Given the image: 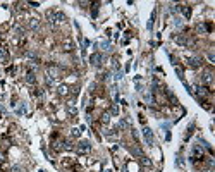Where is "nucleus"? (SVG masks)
<instances>
[{
  "mask_svg": "<svg viewBox=\"0 0 215 172\" xmlns=\"http://www.w3.org/2000/svg\"><path fill=\"white\" fill-rule=\"evenodd\" d=\"M47 19L50 24H62L65 21V14L60 10H48L47 12Z\"/></svg>",
  "mask_w": 215,
  "mask_h": 172,
  "instance_id": "f257e3e1",
  "label": "nucleus"
},
{
  "mask_svg": "<svg viewBox=\"0 0 215 172\" xmlns=\"http://www.w3.org/2000/svg\"><path fill=\"white\" fill-rule=\"evenodd\" d=\"M47 76H50V78H53V79H59V78H60V69H59L57 65H48V67H47Z\"/></svg>",
  "mask_w": 215,
  "mask_h": 172,
  "instance_id": "f03ea898",
  "label": "nucleus"
},
{
  "mask_svg": "<svg viewBox=\"0 0 215 172\" xmlns=\"http://www.w3.org/2000/svg\"><path fill=\"white\" fill-rule=\"evenodd\" d=\"M188 65L193 67V69H200V67L203 65V60H202L200 57H189V59H188Z\"/></svg>",
  "mask_w": 215,
  "mask_h": 172,
  "instance_id": "7ed1b4c3",
  "label": "nucleus"
},
{
  "mask_svg": "<svg viewBox=\"0 0 215 172\" xmlns=\"http://www.w3.org/2000/svg\"><path fill=\"white\" fill-rule=\"evenodd\" d=\"M76 150H78V153H88L90 150H91V145L88 143V141H79L78 143V146H76Z\"/></svg>",
  "mask_w": 215,
  "mask_h": 172,
  "instance_id": "20e7f679",
  "label": "nucleus"
},
{
  "mask_svg": "<svg viewBox=\"0 0 215 172\" xmlns=\"http://www.w3.org/2000/svg\"><path fill=\"white\" fill-rule=\"evenodd\" d=\"M62 50L64 52H72L74 50V41L71 38H64L62 40Z\"/></svg>",
  "mask_w": 215,
  "mask_h": 172,
  "instance_id": "39448f33",
  "label": "nucleus"
},
{
  "mask_svg": "<svg viewBox=\"0 0 215 172\" xmlns=\"http://www.w3.org/2000/svg\"><path fill=\"white\" fill-rule=\"evenodd\" d=\"M143 134H145V140H146V143H148V145H153V133H152V129L145 127V129H143Z\"/></svg>",
  "mask_w": 215,
  "mask_h": 172,
  "instance_id": "423d86ee",
  "label": "nucleus"
},
{
  "mask_svg": "<svg viewBox=\"0 0 215 172\" xmlns=\"http://www.w3.org/2000/svg\"><path fill=\"white\" fill-rule=\"evenodd\" d=\"M202 81H203L205 84H212V81H214V74H212L210 71H205V72H203V78H202Z\"/></svg>",
  "mask_w": 215,
  "mask_h": 172,
  "instance_id": "0eeeda50",
  "label": "nucleus"
},
{
  "mask_svg": "<svg viewBox=\"0 0 215 172\" xmlns=\"http://www.w3.org/2000/svg\"><path fill=\"white\" fill-rule=\"evenodd\" d=\"M40 26V21H38V17H31L29 21H28V28L29 29H36Z\"/></svg>",
  "mask_w": 215,
  "mask_h": 172,
  "instance_id": "6e6552de",
  "label": "nucleus"
},
{
  "mask_svg": "<svg viewBox=\"0 0 215 172\" xmlns=\"http://www.w3.org/2000/svg\"><path fill=\"white\" fill-rule=\"evenodd\" d=\"M57 93H59L60 96H67V95H69V86H65V84H60V86L57 88Z\"/></svg>",
  "mask_w": 215,
  "mask_h": 172,
  "instance_id": "1a4fd4ad",
  "label": "nucleus"
},
{
  "mask_svg": "<svg viewBox=\"0 0 215 172\" xmlns=\"http://www.w3.org/2000/svg\"><path fill=\"white\" fill-rule=\"evenodd\" d=\"M9 60V52H7V48H3V47H0V62H7Z\"/></svg>",
  "mask_w": 215,
  "mask_h": 172,
  "instance_id": "9d476101",
  "label": "nucleus"
},
{
  "mask_svg": "<svg viewBox=\"0 0 215 172\" xmlns=\"http://www.w3.org/2000/svg\"><path fill=\"white\" fill-rule=\"evenodd\" d=\"M90 60H91V64H93V65H98V64H100V60H102V53H93Z\"/></svg>",
  "mask_w": 215,
  "mask_h": 172,
  "instance_id": "9b49d317",
  "label": "nucleus"
},
{
  "mask_svg": "<svg viewBox=\"0 0 215 172\" xmlns=\"http://www.w3.org/2000/svg\"><path fill=\"white\" fill-rule=\"evenodd\" d=\"M26 81H28L29 84H34V81H36L34 74H33V72H28V74H26Z\"/></svg>",
  "mask_w": 215,
  "mask_h": 172,
  "instance_id": "f8f14e48",
  "label": "nucleus"
},
{
  "mask_svg": "<svg viewBox=\"0 0 215 172\" xmlns=\"http://www.w3.org/2000/svg\"><path fill=\"white\" fill-rule=\"evenodd\" d=\"M62 148H64V150H74V146H72L71 141H64V143H62Z\"/></svg>",
  "mask_w": 215,
  "mask_h": 172,
  "instance_id": "ddd939ff",
  "label": "nucleus"
},
{
  "mask_svg": "<svg viewBox=\"0 0 215 172\" xmlns=\"http://www.w3.org/2000/svg\"><path fill=\"white\" fill-rule=\"evenodd\" d=\"M45 83H47L48 86H53V84H55V79L50 78V76H45Z\"/></svg>",
  "mask_w": 215,
  "mask_h": 172,
  "instance_id": "4468645a",
  "label": "nucleus"
},
{
  "mask_svg": "<svg viewBox=\"0 0 215 172\" xmlns=\"http://www.w3.org/2000/svg\"><path fill=\"white\" fill-rule=\"evenodd\" d=\"M100 121H102V122H103V124H109V122H110V115H109V114H103V115H102V119H100Z\"/></svg>",
  "mask_w": 215,
  "mask_h": 172,
  "instance_id": "2eb2a0df",
  "label": "nucleus"
},
{
  "mask_svg": "<svg viewBox=\"0 0 215 172\" xmlns=\"http://www.w3.org/2000/svg\"><path fill=\"white\" fill-rule=\"evenodd\" d=\"M183 14H184L186 17H189V16H191V9H189V7H188V9H186V7H183Z\"/></svg>",
  "mask_w": 215,
  "mask_h": 172,
  "instance_id": "dca6fc26",
  "label": "nucleus"
},
{
  "mask_svg": "<svg viewBox=\"0 0 215 172\" xmlns=\"http://www.w3.org/2000/svg\"><path fill=\"white\" fill-rule=\"evenodd\" d=\"M110 112H112V114H114V115H117V114H119V109H117V107H115V105H114V107H112V110H110Z\"/></svg>",
  "mask_w": 215,
  "mask_h": 172,
  "instance_id": "f3484780",
  "label": "nucleus"
},
{
  "mask_svg": "<svg viewBox=\"0 0 215 172\" xmlns=\"http://www.w3.org/2000/svg\"><path fill=\"white\" fill-rule=\"evenodd\" d=\"M121 127H127V122H126V121H121Z\"/></svg>",
  "mask_w": 215,
  "mask_h": 172,
  "instance_id": "a211bd4d",
  "label": "nucleus"
},
{
  "mask_svg": "<svg viewBox=\"0 0 215 172\" xmlns=\"http://www.w3.org/2000/svg\"><path fill=\"white\" fill-rule=\"evenodd\" d=\"M72 136H79V131H78V129H72Z\"/></svg>",
  "mask_w": 215,
  "mask_h": 172,
  "instance_id": "6ab92c4d",
  "label": "nucleus"
},
{
  "mask_svg": "<svg viewBox=\"0 0 215 172\" xmlns=\"http://www.w3.org/2000/svg\"><path fill=\"white\" fill-rule=\"evenodd\" d=\"M12 172H22L19 167H12Z\"/></svg>",
  "mask_w": 215,
  "mask_h": 172,
  "instance_id": "aec40b11",
  "label": "nucleus"
},
{
  "mask_svg": "<svg viewBox=\"0 0 215 172\" xmlns=\"http://www.w3.org/2000/svg\"><path fill=\"white\" fill-rule=\"evenodd\" d=\"M203 172H214V169H205Z\"/></svg>",
  "mask_w": 215,
  "mask_h": 172,
  "instance_id": "412c9836",
  "label": "nucleus"
}]
</instances>
